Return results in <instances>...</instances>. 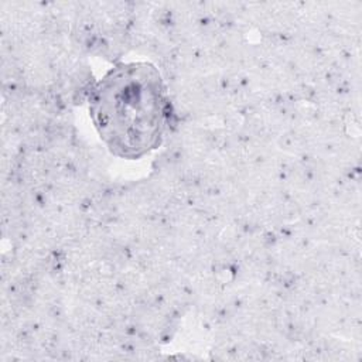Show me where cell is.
<instances>
[{
	"label": "cell",
	"mask_w": 362,
	"mask_h": 362,
	"mask_svg": "<svg viewBox=\"0 0 362 362\" xmlns=\"http://www.w3.org/2000/svg\"><path fill=\"white\" fill-rule=\"evenodd\" d=\"M90 112L110 148L127 157L144 154L160 143L165 127L160 75L147 64L116 68L95 89Z\"/></svg>",
	"instance_id": "1"
}]
</instances>
